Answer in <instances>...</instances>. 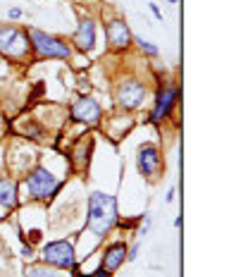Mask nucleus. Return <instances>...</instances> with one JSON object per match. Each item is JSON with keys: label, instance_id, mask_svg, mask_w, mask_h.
<instances>
[{"label": "nucleus", "instance_id": "1", "mask_svg": "<svg viewBox=\"0 0 248 277\" xmlns=\"http://www.w3.org/2000/svg\"><path fill=\"white\" fill-rule=\"evenodd\" d=\"M88 230L98 237H105L117 222V201L108 194L96 191L88 198Z\"/></svg>", "mask_w": 248, "mask_h": 277}, {"label": "nucleus", "instance_id": "2", "mask_svg": "<svg viewBox=\"0 0 248 277\" xmlns=\"http://www.w3.org/2000/svg\"><path fill=\"white\" fill-rule=\"evenodd\" d=\"M29 39L34 50L43 57H60V60H67L72 55V50L67 43H62L60 39L55 36H48V34L39 32V29H29Z\"/></svg>", "mask_w": 248, "mask_h": 277}, {"label": "nucleus", "instance_id": "3", "mask_svg": "<svg viewBox=\"0 0 248 277\" xmlns=\"http://www.w3.org/2000/svg\"><path fill=\"white\" fill-rule=\"evenodd\" d=\"M26 187H29V194L34 198H50L60 189V182H57V177L48 172L46 167H39L26 177Z\"/></svg>", "mask_w": 248, "mask_h": 277}, {"label": "nucleus", "instance_id": "4", "mask_svg": "<svg viewBox=\"0 0 248 277\" xmlns=\"http://www.w3.org/2000/svg\"><path fill=\"white\" fill-rule=\"evenodd\" d=\"M0 53H5L10 57H22L29 53V43L19 29L15 26H3L0 29Z\"/></svg>", "mask_w": 248, "mask_h": 277}, {"label": "nucleus", "instance_id": "5", "mask_svg": "<svg viewBox=\"0 0 248 277\" xmlns=\"http://www.w3.org/2000/svg\"><path fill=\"white\" fill-rule=\"evenodd\" d=\"M143 98H146V86H143L141 81H136V79L122 81L119 88H117V101H119V105L127 108V110L139 108V105L143 103Z\"/></svg>", "mask_w": 248, "mask_h": 277}, {"label": "nucleus", "instance_id": "6", "mask_svg": "<svg viewBox=\"0 0 248 277\" xmlns=\"http://www.w3.org/2000/svg\"><path fill=\"white\" fill-rule=\"evenodd\" d=\"M43 261L50 263V265H57V268H72L74 265V249L67 241L46 244V249H43Z\"/></svg>", "mask_w": 248, "mask_h": 277}, {"label": "nucleus", "instance_id": "7", "mask_svg": "<svg viewBox=\"0 0 248 277\" xmlns=\"http://www.w3.org/2000/svg\"><path fill=\"white\" fill-rule=\"evenodd\" d=\"M72 117L77 122H86V125H96L101 119V105L96 103L93 98H81L72 108Z\"/></svg>", "mask_w": 248, "mask_h": 277}, {"label": "nucleus", "instance_id": "8", "mask_svg": "<svg viewBox=\"0 0 248 277\" xmlns=\"http://www.w3.org/2000/svg\"><path fill=\"white\" fill-rule=\"evenodd\" d=\"M158 167H160V153L155 146L146 143V146H141L139 148V172L143 177H153L158 172Z\"/></svg>", "mask_w": 248, "mask_h": 277}, {"label": "nucleus", "instance_id": "9", "mask_svg": "<svg viewBox=\"0 0 248 277\" xmlns=\"http://www.w3.org/2000/svg\"><path fill=\"white\" fill-rule=\"evenodd\" d=\"M74 43H77L79 50H93L96 46V26H93L91 19H84V22L79 24L77 34H74Z\"/></svg>", "mask_w": 248, "mask_h": 277}, {"label": "nucleus", "instance_id": "10", "mask_svg": "<svg viewBox=\"0 0 248 277\" xmlns=\"http://www.w3.org/2000/svg\"><path fill=\"white\" fill-rule=\"evenodd\" d=\"M108 39L115 48H127L129 41H132V32H129V26L122 19H115V22L108 24Z\"/></svg>", "mask_w": 248, "mask_h": 277}, {"label": "nucleus", "instance_id": "11", "mask_svg": "<svg viewBox=\"0 0 248 277\" xmlns=\"http://www.w3.org/2000/svg\"><path fill=\"white\" fill-rule=\"evenodd\" d=\"M124 258H127V246L124 244L110 246L108 251H105V258H103V270H105V272H115L124 263Z\"/></svg>", "mask_w": 248, "mask_h": 277}, {"label": "nucleus", "instance_id": "12", "mask_svg": "<svg viewBox=\"0 0 248 277\" xmlns=\"http://www.w3.org/2000/svg\"><path fill=\"white\" fill-rule=\"evenodd\" d=\"M174 98H177V91H174V88H165V91L158 94V103H155V110H153V122H160V119L170 112Z\"/></svg>", "mask_w": 248, "mask_h": 277}, {"label": "nucleus", "instance_id": "13", "mask_svg": "<svg viewBox=\"0 0 248 277\" xmlns=\"http://www.w3.org/2000/svg\"><path fill=\"white\" fill-rule=\"evenodd\" d=\"M0 206L15 208L17 206V184L8 177L0 179Z\"/></svg>", "mask_w": 248, "mask_h": 277}, {"label": "nucleus", "instance_id": "14", "mask_svg": "<svg viewBox=\"0 0 248 277\" xmlns=\"http://www.w3.org/2000/svg\"><path fill=\"white\" fill-rule=\"evenodd\" d=\"M26 277H62V275L60 272H55V270H50V268H41V265H36V268H29Z\"/></svg>", "mask_w": 248, "mask_h": 277}, {"label": "nucleus", "instance_id": "15", "mask_svg": "<svg viewBox=\"0 0 248 277\" xmlns=\"http://www.w3.org/2000/svg\"><path fill=\"white\" fill-rule=\"evenodd\" d=\"M139 46L143 48L146 53H150V55H155V53H158V48H155V46H150V43H148V41H143V39H139Z\"/></svg>", "mask_w": 248, "mask_h": 277}, {"label": "nucleus", "instance_id": "16", "mask_svg": "<svg viewBox=\"0 0 248 277\" xmlns=\"http://www.w3.org/2000/svg\"><path fill=\"white\" fill-rule=\"evenodd\" d=\"M19 15H22V10H19V8H12V10H10V17H12V19H17Z\"/></svg>", "mask_w": 248, "mask_h": 277}, {"label": "nucleus", "instance_id": "17", "mask_svg": "<svg viewBox=\"0 0 248 277\" xmlns=\"http://www.w3.org/2000/svg\"><path fill=\"white\" fill-rule=\"evenodd\" d=\"M136 254H139V244L134 246V249H132V254L127 256V258H129V261H134V258H136Z\"/></svg>", "mask_w": 248, "mask_h": 277}, {"label": "nucleus", "instance_id": "18", "mask_svg": "<svg viewBox=\"0 0 248 277\" xmlns=\"http://www.w3.org/2000/svg\"><path fill=\"white\" fill-rule=\"evenodd\" d=\"M150 10H153V15L158 17V19H163V12H160V10H158V5H150Z\"/></svg>", "mask_w": 248, "mask_h": 277}, {"label": "nucleus", "instance_id": "19", "mask_svg": "<svg viewBox=\"0 0 248 277\" xmlns=\"http://www.w3.org/2000/svg\"><path fill=\"white\" fill-rule=\"evenodd\" d=\"M93 277H110V272H105V270H96V275Z\"/></svg>", "mask_w": 248, "mask_h": 277}, {"label": "nucleus", "instance_id": "20", "mask_svg": "<svg viewBox=\"0 0 248 277\" xmlns=\"http://www.w3.org/2000/svg\"><path fill=\"white\" fill-rule=\"evenodd\" d=\"M174 201V189H170V194H167V203H172Z\"/></svg>", "mask_w": 248, "mask_h": 277}]
</instances>
